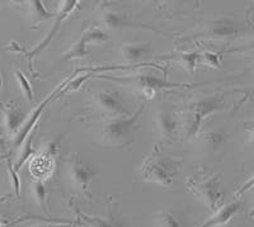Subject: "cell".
Segmentation results:
<instances>
[{"instance_id": "1", "label": "cell", "mask_w": 254, "mask_h": 227, "mask_svg": "<svg viewBox=\"0 0 254 227\" xmlns=\"http://www.w3.org/2000/svg\"><path fill=\"white\" fill-rule=\"evenodd\" d=\"M181 168L182 161L163 151L159 145L155 144L153 151L141 164L140 171L142 179L147 183H153L160 187H171Z\"/></svg>"}, {"instance_id": "2", "label": "cell", "mask_w": 254, "mask_h": 227, "mask_svg": "<svg viewBox=\"0 0 254 227\" xmlns=\"http://www.w3.org/2000/svg\"><path fill=\"white\" fill-rule=\"evenodd\" d=\"M186 188L188 192L193 193L194 196L201 199L210 212L216 213L224 207L225 201V190L222 183L221 174L197 170L186 180Z\"/></svg>"}, {"instance_id": "3", "label": "cell", "mask_w": 254, "mask_h": 227, "mask_svg": "<svg viewBox=\"0 0 254 227\" xmlns=\"http://www.w3.org/2000/svg\"><path fill=\"white\" fill-rule=\"evenodd\" d=\"M222 107L224 97L221 94L205 95L190 101L181 117V133H183L186 140L197 137L206 118L221 110Z\"/></svg>"}, {"instance_id": "4", "label": "cell", "mask_w": 254, "mask_h": 227, "mask_svg": "<svg viewBox=\"0 0 254 227\" xmlns=\"http://www.w3.org/2000/svg\"><path fill=\"white\" fill-rule=\"evenodd\" d=\"M146 104L142 103L133 114L108 118L102 126V141L107 147H126L133 141Z\"/></svg>"}, {"instance_id": "5", "label": "cell", "mask_w": 254, "mask_h": 227, "mask_svg": "<svg viewBox=\"0 0 254 227\" xmlns=\"http://www.w3.org/2000/svg\"><path fill=\"white\" fill-rule=\"evenodd\" d=\"M66 168V175L74 188L79 190L81 196L90 198V185L95 176V171L87 161H84L78 154H70L64 160Z\"/></svg>"}, {"instance_id": "6", "label": "cell", "mask_w": 254, "mask_h": 227, "mask_svg": "<svg viewBox=\"0 0 254 227\" xmlns=\"http://www.w3.org/2000/svg\"><path fill=\"white\" fill-rule=\"evenodd\" d=\"M76 74H78V71H75L72 75L67 76V78L65 79L63 83L59 84V85L55 88V90H54V92H52L50 95H47V98L44 99V102H42V103H41L40 106H38L37 108L33 111V112H32V114L27 118L26 121L23 122V124L20 126V128L18 129V132L15 133L14 137H13L14 138V142H13V144H14V147H18L23 144V141L26 140L27 136H28L29 133L33 131V129H35V127H36V124H37L38 119H40L41 114H42V113H44V111L46 110L47 104H49L51 101H54L55 98H58V97H60L61 92L65 89V86H66L67 84L72 80V79L75 78Z\"/></svg>"}, {"instance_id": "7", "label": "cell", "mask_w": 254, "mask_h": 227, "mask_svg": "<svg viewBox=\"0 0 254 227\" xmlns=\"http://www.w3.org/2000/svg\"><path fill=\"white\" fill-rule=\"evenodd\" d=\"M93 103L95 108L110 118L124 117L131 114L130 111L122 102L121 97L116 90L99 89L93 94Z\"/></svg>"}, {"instance_id": "8", "label": "cell", "mask_w": 254, "mask_h": 227, "mask_svg": "<svg viewBox=\"0 0 254 227\" xmlns=\"http://www.w3.org/2000/svg\"><path fill=\"white\" fill-rule=\"evenodd\" d=\"M110 38V35L104 29L99 28V27H90L87 31H84L81 37L70 47L69 51L64 55L63 60H80V58L88 57L90 55V50L88 49V45L106 42Z\"/></svg>"}, {"instance_id": "9", "label": "cell", "mask_w": 254, "mask_h": 227, "mask_svg": "<svg viewBox=\"0 0 254 227\" xmlns=\"http://www.w3.org/2000/svg\"><path fill=\"white\" fill-rule=\"evenodd\" d=\"M111 80L120 81V83H130L136 85L142 90V94L149 99L154 98L159 89H171V88H182L185 84L169 83L165 79H160L158 76L151 75H135V76H126V78H112Z\"/></svg>"}, {"instance_id": "10", "label": "cell", "mask_w": 254, "mask_h": 227, "mask_svg": "<svg viewBox=\"0 0 254 227\" xmlns=\"http://www.w3.org/2000/svg\"><path fill=\"white\" fill-rule=\"evenodd\" d=\"M78 4L79 1H76V0H66V1H61L58 14H55V23H54V26H52L51 31L49 32V35L44 38L42 42L38 43L35 49L32 50V51H29L28 58H29V67H31V69H32V60H33L38 54H41V52L44 51V50L49 46L50 42H51V41L55 38V36L58 35L59 29H60L61 24L64 23V20L66 19V18L71 14L72 10L78 6Z\"/></svg>"}, {"instance_id": "11", "label": "cell", "mask_w": 254, "mask_h": 227, "mask_svg": "<svg viewBox=\"0 0 254 227\" xmlns=\"http://www.w3.org/2000/svg\"><path fill=\"white\" fill-rule=\"evenodd\" d=\"M155 128L156 132L162 136L164 140L172 141L178 137L181 133V117L178 113L172 110L162 108L155 115Z\"/></svg>"}, {"instance_id": "12", "label": "cell", "mask_w": 254, "mask_h": 227, "mask_svg": "<svg viewBox=\"0 0 254 227\" xmlns=\"http://www.w3.org/2000/svg\"><path fill=\"white\" fill-rule=\"evenodd\" d=\"M79 221L84 227H128L126 222L120 217V215L116 212L113 207L112 201H108L107 203V215L104 217L101 216H90L85 213L78 212Z\"/></svg>"}, {"instance_id": "13", "label": "cell", "mask_w": 254, "mask_h": 227, "mask_svg": "<svg viewBox=\"0 0 254 227\" xmlns=\"http://www.w3.org/2000/svg\"><path fill=\"white\" fill-rule=\"evenodd\" d=\"M242 26L234 20L219 19L215 20L203 31V37L216 38V40H230L242 35Z\"/></svg>"}, {"instance_id": "14", "label": "cell", "mask_w": 254, "mask_h": 227, "mask_svg": "<svg viewBox=\"0 0 254 227\" xmlns=\"http://www.w3.org/2000/svg\"><path fill=\"white\" fill-rule=\"evenodd\" d=\"M120 52L126 62L137 63L151 54V47L146 42H127L122 45Z\"/></svg>"}, {"instance_id": "15", "label": "cell", "mask_w": 254, "mask_h": 227, "mask_svg": "<svg viewBox=\"0 0 254 227\" xmlns=\"http://www.w3.org/2000/svg\"><path fill=\"white\" fill-rule=\"evenodd\" d=\"M101 22L108 29H120L125 27H136L135 22L125 13L116 9H103L101 13Z\"/></svg>"}, {"instance_id": "16", "label": "cell", "mask_w": 254, "mask_h": 227, "mask_svg": "<svg viewBox=\"0 0 254 227\" xmlns=\"http://www.w3.org/2000/svg\"><path fill=\"white\" fill-rule=\"evenodd\" d=\"M240 207H242L240 201L239 199H235V201L230 202V203H228L226 206H224V207L220 211H217L216 213H214L205 224H202L199 227H217L228 224V222L237 215L238 211L240 210Z\"/></svg>"}, {"instance_id": "17", "label": "cell", "mask_w": 254, "mask_h": 227, "mask_svg": "<svg viewBox=\"0 0 254 227\" xmlns=\"http://www.w3.org/2000/svg\"><path fill=\"white\" fill-rule=\"evenodd\" d=\"M4 114V126L9 135L14 136L18 132V129L26 121V114L18 108L15 104H6L3 107Z\"/></svg>"}, {"instance_id": "18", "label": "cell", "mask_w": 254, "mask_h": 227, "mask_svg": "<svg viewBox=\"0 0 254 227\" xmlns=\"http://www.w3.org/2000/svg\"><path fill=\"white\" fill-rule=\"evenodd\" d=\"M154 226L155 227H186L185 217L182 212L177 210H160L154 216Z\"/></svg>"}, {"instance_id": "19", "label": "cell", "mask_w": 254, "mask_h": 227, "mask_svg": "<svg viewBox=\"0 0 254 227\" xmlns=\"http://www.w3.org/2000/svg\"><path fill=\"white\" fill-rule=\"evenodd\" d=\"M226 135L219 131H208V132L199 135L198 144L199 147L207 154H215L221 149V146L225 144Z\"/></svg>"}, {"instance_id": "20", "label": "cell", "mask_w": 254, "mask_h": 227, "mask_svg": "<svg viewBox=\"0 0 254 227\" xmlns=\"http://www.w3.org/2000/svg\"><path fill=\"white\" fill-rule=\"evenodd\" d=\"M28 17L31 20L32 26H38L40 23L45 22V20L50 19V18L55 17V14H52L45 8L44 1L40 0H33L28 3Z\"/></svg>"}, {"instance_id": "21", "label": "cell", "mask_w": 254, "mask_h": 227, "mask_svg": "<svg viewBox=\"0 0 254 227\" xmlns=\"http://www.w3.org/2000/svg\"><path fill=\"white\" fill-rule=\"evenodd\" d=\"M31 189H32V196H33V199H35L36 203L42 208V211H44L46 215H49L47 189L44 180H41V179H33V180H32Z\"/></svg>"}, {"instance_id": "22", "label": "cell", "mask_w": 254, "mask_h": 227, "mask_svg": "<svg viewBox=\"0 0 254 227\" xmlns=\"http://www.w3.org/2000/svg\"><path fill=\"white\" fill-rule=\"evenodd\" d=\"M198 57L199 54H197V52H183V54H179V55H174L172 58L177 61L181 66L185 67L187 71L193 72L199 61Z\"/></svg>"}, {"instance_id": "23", "label": "cell", "mask_w": 254, "mask_h": 227, "mask_svg": "<svg viewBox=\"0 0 254 227\" xmlns=\"http://www.w3.org/2000/svg\"><path fill=\"white\" fill-rule=\"evenodd\" d=\"M32 137H33V131H32V132L27 136L26 140H24L23 144H22V150H20L19 159H18V161L15 163V165H14V169L17 170V171L20 169V168L23 167L24 163H27V160H28L31 156H33V154H35V150L32 149V146H31Z\"/></svg>"}, {"instance_id": "24", "label": "cell", "mask_w": 254, "mask_h": 227, "mask_svg": "<svg viewBox=\"0 0 254 227\" xmlns=\"http://www.w3.org/2000/svg\"><path fill=\"white\" fill-rule=\"evenodd\" d=\"M14 76L15 80H17L18 83V86H19V90L22 92V94H23L24 99H26L28 103H32L33 99H35V94H33V89H32L31 83L27 80V78L24 76L23 72L19 71V70H17V71L14 72Z\"/></svg>"}, {"instance_id": "25", "label": "cell", "mask_w": 254, "mask_h": 227, "mask_svg": "<svg viewBox=\"0 0 254 227\" xmlns=\"http://www.w3.org/2000/svg\"><path fill=\"white\" fill-rule=\"evenodd\" d=\"M6 167H8V172H9V178H10V183H12L13 190L15 193V197L19 198L20 197V179L19 175H18V171L14 169V167L12 165L10 160L6 159Z\"/></svg>"}, {"instance_id": "26", "label": "cell", "mask_w": 254, "mask_h": 227, "mask_svg": "<svg viewBox=\"0 0 254 227\" xmlns=\"http://www.w3.org/2000/svg\"><path fill=\"white\" fill-rule=\"evenodd\" d=\"M198 58H202V62L206 63V65H208V66L220 69V54L203 51L202 55H199Z\"/></svg>"}, {"instance_id": "27", "label": "cell", "mask_w": 254, "mask_h": 227, "mask_svg": "<svg viewBox=\"0 0 254 227\" xmlns=\"http://www.w3.org/2000/svg\"><path fill=\"white\" fill-rule=\"evenodd\" d=\"M8 224H9V222L6 221L5 219H3L1 216H0V227H5Z\"/></svg>"}, {"instance_id": "28", "label": "cell", "mask_w": 254, "mask_h": 227, "mask_svg": "<svg viewBox=\"0 0 254 227\" xmlns=\"http://www.w3.org/2000/svg\"><path fill=\"white\" fill-rule=\"evenodd\" d=\"M3 76H1V71H0V92H1V89H3Z\"/></svg>"}, {"instance_id": "29", "label": "cell", "mask_w": 254, "mask_h": 227, "mask_svg": "<svg viewBox=\"0 0 254 227\" xmlns=\"http://www.w3.org/2000/svg\"><path fill=\"white\" fill-rule=\"evenodd\" d=\"M4 144H3V138H1V136H0V150L3 149Z\"/></svg>"}, {"instance_id": "30", "label": "cell", "mask_w": 254, "mask_h": 227, "mask_svg": "<svg viewBox=\"0 0 254 227\" xmlns=\"http://www.w3.org/2000/svg\"><path fill=\"white\" fill-rule=\"evenodd\" d=\"M0 160H1V158H0Z\"/></svg>"}]
</instances>
